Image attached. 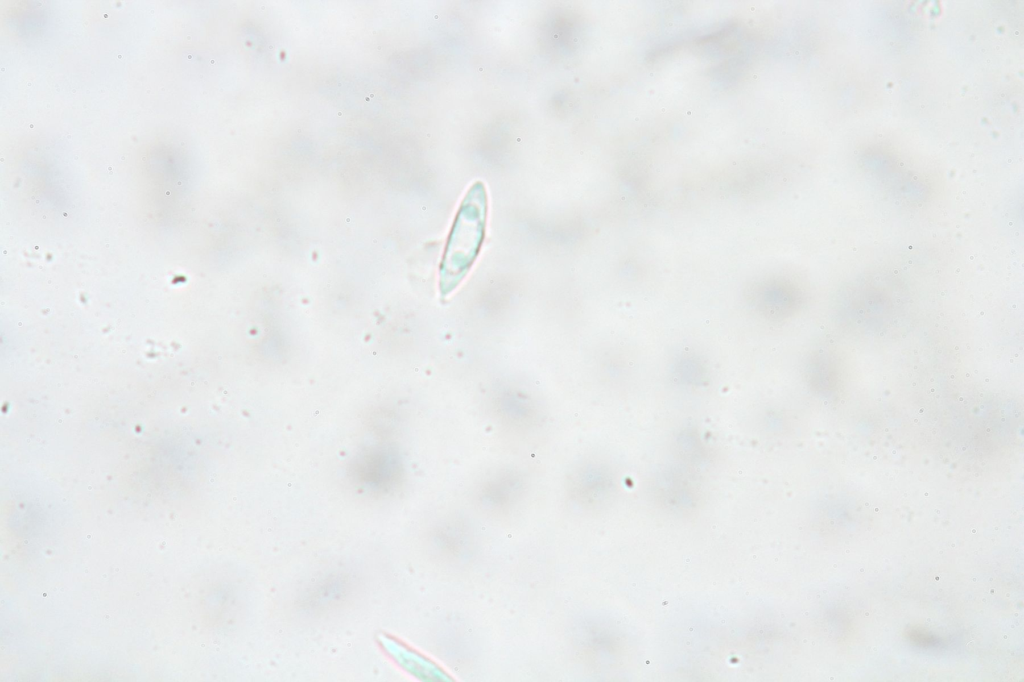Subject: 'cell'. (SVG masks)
<instances>
[{
  "mask_svg": "<svg viewBox=\"0 0 1024 682\" xmlns=\"http://www.w3.org/2000/svg\"><path fill=\"white\" fill-rule=\"evenodd\" d=\"M486 193L475 183L463 199L455 217L440 270V290L450 294L464 279L482 246L486 222Z\"/></svg>",
  "mask_w": 1024,
  "mask_h": 682,
  "instance_id": "cell-1",
  "label": "cell"
},
{
  "mask_svg": "<svg viewBox=\"0 0 1024 682\" xmlns=\"http://www.w3.org/2000/svg\"><path fill=\"white\" fill-rule=\"evenodd\" d=\"M751 291L757 304L765 312L774 315L781 306L793 299L795 292L790 283L776 279L759 282Z\"/></svg>",
  "mask_w": 1024,
  "mask_h": 682,
  "instance_id": "cell-2",
  "label": "cell"
}]
</instances>
